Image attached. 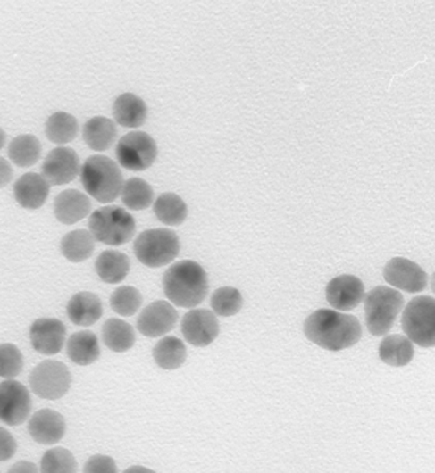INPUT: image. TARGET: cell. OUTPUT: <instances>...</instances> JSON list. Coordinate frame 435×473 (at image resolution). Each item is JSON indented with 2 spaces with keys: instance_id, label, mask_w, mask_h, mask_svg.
Instances as JSON below:
<instances>
[{
  "instance_id": "obj_26",
  "label": "cell",
  "mask_w": 435,
  "mask_h": 473,
  "mask_svg": "<svg viewBox=\"0 0 435 473\" xmlns=\"http://www.w3.org/2000/svg\"><path fill=\"white\" fill-rule=\"evenodd\" d=\"M381 361L391 368H406L414 358L413 343L406 336H387L380 344Z\"/></svg>"
},
{
  "instance_id": "obj_18",
  "label": "cell",
  "mask_w": 435,
  "mask_h": 473,
  "mask_svg": "<svg viewBox=\"0 0 435 473\" xmlns=\"http://www.w3.org/2000/svg\"><path fill=\"white\" fill-rule=\"evenodd\" d=\"M49 192V182L38 173H25L14 184L15 201L26 210H38L43 207Z\"/></svg>"
},
{
  "instance_id": "obj_3",
  "label": "cell",
  "mask_w": 435,
  "mask_h": 473,
  "mask_svg": "<svg viewBox=\"0 0 435 473\" xmlns=\"http://www.w3.org/2000/svg\"><path fill=\"white\" fill-rule=\"evenodd\" d=\"M80 181L86 192L100 203L114 202L125 184L119 164L105 155H93L84 162Z\"/></svg>"
},
{
  "instance_id": "obj_15",
  "label": "cell",
  "mask_w": 435,
  "mask_h": 473,
  "mask_svg": "<svg viewBox=\"0 0 435 473\" xmlns=\"http://www.w3.org/2000/svg\"><path fill=\"white\" fill-rule=\"evenodd\" d=\"M67 328L58 319H37L30 325L29 338L32 348L41 355H56L64 348Z\"/></svg>"
},
{
  "instance_id": "obj_21",
  "label": "cell",
  "mask_w": 435,
  "mask_h": 473,
  "mask_svg": "<svg viewBox=\"0 0 435 473\" xmlns=\"http://www.w3.org/2000/svg\"><path fill=\"white\" fill-rule=\"evenodd\" d=\"M113 116L114 120L123 128L136 129L145 125L147 119V105L141 97L132 93H123L117 97L113 105Z\"/></svg>"
},
{
  "instance_id": "obj_8",
  "label": "cell",
  "mask_w": 435,
  "mask_h": 473,
  "mask_svg": "<svg viewBox=\"0 0 435 473\" xmlns=\"http://www.w3.org/2000/svg\"><path fill=\"white\" fill-rule=\"evenodd\" d=\"M30 390L38 398L58 401L71 387V373L64 362L46 360L37 364L29 375Z\"/></svg>"
},
{
  "instance_id": "obj_35",
  "label": "cell",
  "mask_w": 435,
  "mask_h": 473,
  "mask_svg": "<svg viewBox=\"0 0 435 473\" xmlns=\"http://www.w3.org/2000/svg\"><path fill=\"white\" fill-rule=\"evenodd\" d=\"M110 303L113 311L117 312L119 316L130 318L140 310L141 303H143V296H141V293L136 287L123 286V287H119L113 292Z\"/></svg>"
},
{
  "instance_id": "obj_30",
  "label": "cell",
  "mask_w": 435,
  "mask_h": 473,
  "mask_svg": "<svg viewBox=\"0 0 435 473\" xmlns=\"http://www.w3.org/2000/svg\"><path fill=\"white\" fill-rule=\"evenodd\" d=\"M79 132V123L69 112H55L46 121V136L52 143L64 146L75 140Z\"/></svg>"
},
{
  "instance_id": "obj_33",
  "label": "cell",
  "mask_w": 435,
  "mask_h": 473,
  "mask_svg": "<svg viewBox=\"0 0 435 473\" xmlns=\"http://www.w3.org/2000/svg\"><path fill=\"white\" fill-rule=\"evenodd\" d=\"M211 307L215 316L232 318L243 308V296L234 287L217 288L211 296Z\"/></svg>"
},
{
  "instance_id": "obj_41",
  "label": "cell",
  "mask_w": 435,
  "mask_h": 473,
  "mask_svg": "<svg viewBox=\"0 0 435 473\" xmlns=\"http://www.w3.org/2000/svg\"><path fill=\"white\" fill-rule=\"evenodd\" d=\"M123 473H156L155 470L152 469L145 468V466H130V468L126 469Z\"/></svg>"
},
{
  "instance_id": "obj_11",
  "label": "cell",
  "mask_w": 435,
  "mask_h": 473,
  "mask_svg": "<svg viewBox=\"0 0 435 473\" xmlns=\"http://www.w3.org/2000/svg\"><path fill=\"white\" fill-rule=\"evenodd\" d=\"M180 331L191 346L206 348L219 337L221 325L214 312L202 308H193L182 319Z\"/></svg>"
},
{
  "instance_id": "obj_16",
  "label": "cell",
  "mask_w": 435,
  "mask_h": 473,
  "mask_svg": "<svg viewBox=\"0 0 435 473\" xmlns=\"http://www.w3.org/2000/svg\"><path fill=\"white\" fill-rule=\"evenodd\" d=\"M364 284L360 278L340 275L334 278L326 287V299L336 311L356 310L364 301Z\"/></svg>"
},
{
  "instance_id": "obj_1",
  "label": "cell",
  "mask_w": 435,
  "mask_h": 473,
  "mask_svg": "<svg viewBox=\"0 0 435 473\" xmlns=\"http://www.w3.org/2000/svg\"><path fill=\"white\" fill-rule=\"evenodd\" d=\"M304 333L315 346L340 353L360 342L363 329L356 316L322 308L306 318Z\"/></svg>"
},
{
  "instance_id": "obj_39",
  "label": "cell",
  "mask_w": 435,
  "mask_h": 473,
  "mask_svg": "<svg viewBox=\"0 0 435 473\" xmlns=\"http://www.w3.org/2000/svg\"><path fill=\"white\" fill-rule=\"evenodd\" d=\"M13 179V167L5 158H0V188L8 186Z\"/></svg>"
},
{
  "instance_id": "obj_25",
  "label": "cell",
  "mask_w": 435,
  "mask_h": 473,
  "mask_svg": "<svg viewBox=\"0 0 435 473\" xmlns=\"http://www.w3.org/2000/svg\"><path fill=\"white\" fill-rule=\"evenodd\" d=\"M102 340L113 353H128L136 344V331L121 319H110L102 328Z\"/></svg>"
},
{
  "instance_id": "obj_12",
  "label": "cell",
  "mask_w": 435,
  "mask_h": 473,
  "mask_svg": "<svg viewBox=\"0 0 435 473\" xmlns=\"http://www.w3.org/2000/svg\"><path fill=\"white\" fill-rule=\"evenodd\" d=\"M384 279L389 286L406 293H419L428 286V275L417 262L406 258H393L384 267Z\"/></svg>"
},
{
  "instance_id": "obj_9",
  "label": "cell",
  "mask_w": 435,
  "mask_h": 473,
  "mask_svg": "<svg viewBox=\"0 0 435 473\" xmlns=\"http://www.w3.org/2000/svg\"><path fill=\"white\" fill-rule=\"evenodd\" d=\"M117 160L128 170L141 171L155 162L158 146L155 140L141 131H132L117 143Z\"/></svg>"
},
{
  "instance_id": "obj_5",
  "label": "cell",
  "mask_w": 435,
  "mask_h": 473,
  "mask_svg": "<svg viewBox=\"0 0 435 473\" xmlns=\"http://www.w3.org/2000/svg\"><path fill=\"white\" fill-rule=\"evenodd\" d=\"M404 296L395 288L380 286L365 296V325L372 336L384 337L404 308Z\"/></svg>"
},
{
  "instance_id": "obj_34",
  "label": "cell",
  "mask_w": 435,
  "mask_h": 473,
  "mask_svg": "<svg viewBox=\"0 0 435 473\" xmlns=\"http://www.w3.org/2000/svg\"><path fill=\"white\" fill-rule=\"evenodd\" d=\"M40 473H78V461L69 449L52 448L41 459Z\"/></svg>"
},
{
  "instance_id": "obj_27",
  "label": "cell",
  "mask_w": 435,
  "mask_h": 473,
  "mask_svg": "<svg viewBox=\"0 0 435 473\" xmlns=\"http://www.w3.org/2000/svg\"><path fill=\"white\" fill-rule=\"evenodd\" d=\"M154 361L163 370H176L187 361V348L178 337H163L154 346Z\"/></svg>"
},
{
  "instance_id": "obj_38",
  "label": "cell",
  "mask_w": 435,
  "mask_h": 473,
  "mask_svg": "<svg viewBox=\"0 0 435 473\" xmlns=\"http://www.w3.org/2000/svg\"><path fill=\"white\" fill-rule=\"evenodd\" d=\"M17 452V440L8 429L0 427V463L10 461Z\"/></svg>"
},
{
  "instance_id": "obj_4",
  "label": "cell",
  "mask_w": 435,
  "mask_h": 473,
  "mask_svg": "<svg viewBox=\"0 0 435 473\" xmlns=\"http://www.w3.org/2000/svg\"><path fill=\"white\" fill-rule=\"evenodd\" d=\"M136 219L125 208L102 207L91 214L88 231L95 240L108 246H121L136 234Z\"/></svg>"
},
{
  "instance_id": "obj_2",
  "label": "cell",
  "mask_w": 435,
  "mask_h": 473,
  "mask_svg": "<svg viewBox=\"0 0 435 473\" xmlns=\"http://www.w3.org/2000/svg\"><path fill=\"white\" fill-rule=\"evenodd\" d=\"M208 277L204 267L191 260L171 264L163 278V288L171 305L180 308L197 307L208 293Z\"/></svg>"
},
{
  "instance_id": "obj_7",
  "label": "cell",
  "mask_w": 435,
  "mask_h": 473,
  "mask_svg": "<svg viewBox=\"0 0 435 473\" xmlns=\"http://www.w3.org/2000/svg\"><path fill=\"white\" fill-rule=\"evenodd\" d=\"M435 305L431 296H417L408 303L402 328L406 338L421 348H432L435 343Z\"/></svg>"
},
{
  "instance_id": "obj_13",
  "label": "cell",
  "mask_w": 435,
  "mask_h": 473,
  "mask_svg": "<svg viewBox=\"0 0 435 473\" xmlns=\"http://www.w3.org/2000/svg\"><path fill=\"white\" fill-rule=\"evenodd\" d=\"M178 322V311L167 301L149 303L137 319V329L146 337H164Z\"/></svg>"
},
{
  "instance_id": "obj_17",
  "label": "cell",
  "mask_w": 435,
  "mask_h": 473,
  "mask_svg": "<svg viewBox=\"0 0 435 473\" xmlns=\"http://www.w3.org/2000/svg\"><path fill=\"white\" fill-rule=\"evenodd\" d=\"M28 431L37 444L54 446L64 438L67 423L63 414L50 408H43L30 416Z\"/></svg>"
},
{
  "instance_id": "obj_31",
  "label": "cell",
  "mask_w": 435,
  "mask_h": 473,
  "mask_svg": "<svg viewBox=\"0 0 435 473\" xmlns=\"http://www.w3.org/2000/svg\"><path fill=\"white\" fill-rule=\"evenodd\" d=\"M8 155L15 166H34L41 156V143L36 136L21 134L13 138L8 147Z\"/></svg>"
},
{
  "instance_id": "obj_14",
  "label": "cell",
  "mask_w": 435,
  "mask_h": 473,
  "mask_svg": "<svg viewBox=\"0 0 435 473\" xmlns=\"http://www.w3.org/2000/svg\"><path fill=\"white\" fill-rule=\"evenodd\" d=\"M80 173L79 155L71 147H55L43 162V178L49 186H64Z\"/></svg>"
},
{
  "instance_id": "obj_29",
  "label": "cell",
  "mask_w": 435,
  "mask_h": 473,
  "mask_svg": "<svg viewBox=\"0 0 435 473\" xmlns=\"http://www.w3.org/2000/svg\"><path fill=\"white\" fill-rule=\"evenodd\" d=\"M154 212L156 219L167 227H180L187 220L188 208L182 197L175 193H164L154 202Z\"/></svg>"
},
{
  "instance_id": "obj_32",
  "label": "cell",
  "mask_w": 435,
  "mask_h": 473,
  "mask_svg": "<svg viewBox=\"0 0 435 473\" xmlns=\"http://www.w3.org/2000/svg\"><path fill=\"white\" fill-rule=\"evenodd\" d=\"M121 201L125 207L134 212H143L155 202L152 187L141 178H130L121 188Z\"/></svg>"
},
{
  "instance_id": "obj_10",
  "label": "cell",
  "mask_w": 435,
  "mask_h": 473,
  "mask_svg": "<svg viewBox=\"0 0 435 473\" xmlns=\"http://www.w3.org/2000/svg\"><path fill=\"white\" fill-rule=\"evenodd\" d=\"M32 411L30 393L15 379L0 383V422L10 427H21L29 419Z\"/></svg>"
},
{
  "instance_id": "obj_20",
  "label": "cell",
  "mask_w": 435,
  "mask_h": 473,
  "mask_svg": "<svg viewBox=\"0 0 435 473\" xmlns=\"http://www.w3.org/2000/svg\"><path fill=\"white\" fill-rule=\"evenodd\" d=\"M104 314V307L97 295L79 292L71 297L67 303V316L78 327H91Z\"/></svg>"
},
{
  "instance_id": "obj_19",
  "label": "cell",
  "mask_w": 435,
  "mask_h": 473,
  "mask_svg": "<svg viewBox=\"0 0 435 473\" xmlns=\"http://www.w3.org/2000/svg\"><path fill=\"white\" fill-rule=\"evenodd\" d=\"M55 216L64 225H73L86 219L91 212V201L79 190H64L55 197Z\"/></svg>"
},
{
  "instance_id": "obj_22",
  "label": "cell",
  "mask_w": 435,
  "mask_h": 473,
  "mask_svg": "<svg viewBox=\"0 0 435 473\" xmlns=\"http://www.w3.org/2000/svg\"><path fill=\"white\" fill-rule=\"evenodd\" d=\"M67 357L78 366H91L100 358L97 336L91 331H79L67 340Z\"/></svg>"
},
{
  "instance_id": "obj_37",
  "label": "cell",
  "mask_w": 435,
  "mask_h": 473,
  "mask_svg": "<svg viewBox=\"0 0 435 473\" xmlns=\"http://www.w3.org/2000/svg\"><path fill=\"white\" fill-rule=\"evenodd\" d=\"M84 473H119V470H117L114 459H111L108 455L96 453L87 460Z\"/></svg>"
},
{
  "instance_id": "obj_6",
  "label": "cell",
  "mask_w": 435,
  "mask_h": 473,
  "mask_svg": "<svg viewBox=\"0 0 435 473\" xmlns=\"http://www.w3.org/2000/svg\"><path fill=\"white\" fill-rule=\"evenodd\" d=\"M180 238L171 229H149L141 232L134 243L137 260L150 269L171 264L180 253Z\"/></svg>"
},
{
  "instance_id": "obj_23",
  "label": "cell",
  "mask_w": 435,
  "mask_h": 473,
  "mask_svg": "<svg viewBox=\"0 0 435 473\" xmlns=\"http://www.w3.org/2000/svg\"><path fill=\"white\" fill-rule=\"evenodd\" d=\"M84 141L87 146L96 152H105L114 145L117 138V128L108 117H93L84 126Z\"/></svg>"
},
{
  "instance_id": "obj_36",
  "label": "cell",
  "mask_w": 435,
  "mask_h": 473,
  "mask_svg": "<svg viewBox=\"0 0 435 473\" xmlns=\"http://www.w3.org/2000/svg\"><path fill=\"white\" fill-rule=\"evenodd\" d=\"M23 369V355L21 349L11 343L0 344V378L15 379Z\"/></svg>"
},
{
  "instance_id": "obj_28",
  "label": "cell",
  "mask_w": 435,
  "mask_h": 473,
  "mask_svg": "<svg viewBox=\"0 0 435 473\" xmlns=\"http://www.w3.org/2000/svg\"><path fill=\"white\" fill-rule=\"evenodd\" d=\"M95 236L86 229L69 232L61 240V253L71 262H82L88 260L95 252Z\"/></svg>"
},
{
  "instance_id": "obj_42",
  "label": "cell",
  "mask_w": 435,
  "mask_h": 473,
  "mask_svg": "<svg viewBox=\"0 0 435 473\" xmlns=\"http://www.w3.org/2000/svg\"><path fill=\"white\" fill-rule=\"evenodd\" d=\"M5 141H6V134L2 128H0V149L2 147L5 146Z\"/></svg>"
},
{
  "instance_id": "obj_24",
  "label": "cell",
  "mask_w": 435,
  "mask_h": 473,
  "mask_svg": "<svg viewBox=\"0 0 435 473\" xmlns=\"http://www.w3.org/2000/svg\"><path fill=\"white\" fill-rule=\"evenodd\" d=\"M130 269V258L119 251L102 252L96 260V273L106 284H121Z\"/></svg>"
},
{
  "instance_id": "obj_40",
  "label": "cell",
  "mask_w": 435,
  "mask_h": 473,
  "mask_svg": "<svg viewBox=\"0 0 435 473\" xmlns=\"http://www.w3.org/2000/svg\"><path fill=\"white\" fill-rule=\"evenodd\" d=\"M8 473H40V469L30 461H19V463L13 464Z\"/></svg>"
}]
</instances>
